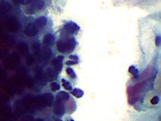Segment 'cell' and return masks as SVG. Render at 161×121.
Listing matches in <instances>:
<instances>
[{"mask_svg":"<svg viewBox=\"0 0 161 121\" xmlns=\"http://www.w3.org/2000/svg\"><path fill=\"white\" fill-rule=\"evenodd\" d=\"M32 0H19V3L22 5H27L30 4Z\"/></svg>","mask_w":161,"mask_h":121,"instance_id":"f1b7e54d","label":"cell"},{"mask_svg":"<svg viewBox=\"0 0 161 121\" xmlns=\"http://www.w3.org/2000/svg\"><path fill=\"white\" fill-rule=\"evenodd\" d=\"M64 28L65 32L70 34L76 33L80 30V27L76 23L73 21H70L66 23Z\"/></svg>","mask_w":161,"mask_h":121,"instance_id":"5b68a950","label":"cell"},{"mask_svg":"<svg viewBox=\"0 0 161 121\" xmlns=\"http://www.w3.org/2000/svg\"><path fill=\"white\" fill-rule=\"evenodd\" d=\"M19 60L20 57L18 53L16 52H13L5 60L4 66L6 69L9 70H12L16 67Z\"/></svg>","mask_w":161,"mask_h":121,"instance_id":"7a4b0ae2","label":"cell"},{"mask_svg":"<svg viewBox=\"0 0 161 121\" xmlns=\"http://www.w3.org/2000/svg\"><path fill=\"white\" fill-rule=\"evenodd\" d=\"M16 48H17L18 50L22 54H25L28 51V46L27 44L24 41L19 42L17 44Z\"/></svg>","mask_w":161,"mask_h":121,"instance_id":"4fadbf2b","label":"cell"},{"mask_svg":"<svg viewBox=\"0 0 161 121\" xmlns=\"http://www.w3.org/2000/svg\"><path fill=\"white\" fill-rule=\"evenodd\" d=\"M53 113L55 115L62 117L66 113V107L65 105V103L55 101V105L53 108Z\"/></svg>","mask_w":161,"mask_h":121,"instance_id":"277c9868","label":"cell"},{"mask_svg":"<svg viewBox=\"0 0 161 121\" xmlns=\"http://www.w3.org/2000/svg\"><path fill=\"white\" fill-rule=\"evenodd\" d=\"M56 121H62L61 119H57Z\"/></svg>","mask_w":161,"mask_h":121,"instance_id":"8d00e7d4","label":"cell"},{"mask_svg":"<svg viewBox=\"0 0 161 121\" xmlns=\"http://www.w3.org/2000/svg\"><path fill=\"white\" fill-rule=\"evenodd\" d=\"M70 99V96L68 93L64 91H61L58 93L56 97V101L65 103L66 102L68 101Z\"/></svg>","mask_w":161,"mask_h":121,"instance_id":"30bf717a","label":"cell"},{"mask_svg":"<svg viewBox=\"0 0 161 121\" xmlns=\"http://www.w3.org/2000/svg\"><path fill=\"white\" fill-rule=\"evenodd\" d=\"M47 23V19L45 17H40L35 21L34 25L36 27L43 28L44 27Z\"/></svg>","mask_w":161,"mask_h":121,"instance_id":"2e32d148","label":"cell"},{"mask_svg":"<svg viewBox=\"0 0 161 121\" xmlns=\"http://www.w3.org/2000/svg\"><path fill=\"white\" fill-rule=\"evenodd\" d=\"M160 38L159 36H158L156 38V44L157 46H159L160 45Z\"/></svg>","mask_w":161,"mask_h":121,"instance_id":"1f68e13d","label":"cell"},{"mask_svg":"<svg viewBox=\"0 0 161 121\" xmlns=\"http://www.w3.org/2000/svg\"><path fill=\"white\" fill-rule=\"evenodd\" d=\"M50 88L51 89L54 91V92H55V91H57L58 90L60 89V85H59V84H58L57 82H52L50 85Z\"/></svg>","mask_w":161,"mask_h":121,"instance_id":"d4e9b609","label":"cell"},{"mask_svg":"<svg viewBox=\"0 0 161 121\" xmlns=\"http://www.w3.org/2000/svg\"><path fill=\"white\" fill-rule=\"evenodd\" d=\"M62 85H63V87L67 90H72V87H71V84L67 81L65 79H62Z\"/></svg>","mask_w":161,"mask_h":121,"instance_id":"603a6c76","label":"cell"},{"mask_svg":"<svg viewBox=\"0 0 161 121\" xmlns=\"http://www.w3.org/2000/svg\"><path fill=\"white\" fill-rule=\"evenodd\" d=\"M44 2L43 0H32L30 5L28 6L34 12L41 10L44 7Z\"/></svg>","mask_w":161,"mask_h":121,"instance_id":"9c48e42d","label":"cell"},{"mask_svg":"<svg viewBox=\"0 0 161 121\" xmlns=\"http://www.w3.org/2000/svg\"><path fill=\"white\" fill-rule=\"evenodd\" d=\"M35 121H43V120L42 119H40V118H37V119H36V120Z\"/></svg>","mask_w":161,"mask_h":121,"instance_id":"836d02e7","label":"cell"},{"mask_svg":"<svg viewBox=\"0 0 161 121\" xmlns=\"http://www.w3.org/2000/svg\"><path fill=\"white\" fill-rule=\"evenodd\" d=\"M77 45L76 40L74 38H68L59 40L57 42V48L61 53L72 52Z\"/></svg>","mask_w":161,"mask_h":121,"instance_id":"6da1fadb","label":"cell"},{"mask_svg":"<svg viewBox=\"0 0 161 121\" xmlns=\"http://www.w3.org/2000/svg\"><path fill=\"white\" fill-rule=\"evenodd\" d=\"M79 62H77V61H75V60H68V61L66 63L67 65H68V66H71V65H74V64H78Z\"/></svg>","mask_w":161,"mask_h":121,"instance_id":"f546056e","label":"cell"},{"mask_svg":"<svg viewBox=\"0 0 161 121\" xmlns=\"http://www.w3.org/2000/svg\"><path fill=\"white\" fill-rule=\"evenodd\" d=\"M129 72L133 76V77L135 79H138L139 77V70L134 66H132L129 67Z\"/></svg>","mask_w":161,"mask_h":121,"instance_id":"ffe728a7","label":"cell"},{"mask_svg":"<svg viewBox=\"0 0 161 121\" xmlns=\"http://www.w3.org/2000/svg\"><path fill=\"white\" fill-rule=\"evenodd\" d=\"M159 101H160V98L159 97L157 96H154L150 101V102L151 104L153 105H156L159 102Z\"/></svg>","mask_w":161,"mask_h":121,"instance_id":"484cf974","label":"cell"},{"mask_svg":"<svg viewBox=\"0 0 161 121\" xmlns=\"http://www.w3.org/2000/svg\"><path fill=\"white\" fill-rule=\"evenodd\" d=\"M67 73L68 75L69 76H70L71 78L74 79V78H76V76H76V73L74 72V71L73 70V69H71V68H70V67H68V68L67 69Z\"/></svg>","mask_w":161,"mask_h":121,"instance_id":"cb8c5ba5","label":"cell"},{"mask_svg":"<svg viewBox=\"0 0 161 121\" xmlns=\"http://www.w3.org/2000/svg\"><path fill=\"white\" fill-rule=\"evenodd\" d=\"M71 94L77 98H80L83 96L84 92L80 88H74L71 92Z\"/></svg>","mask_w":161,"mask_h":121,"instance_id":"44dd1931","label":"cell"},{"mask_svg":"<svg viewBox=\"0 0 161 121\" xmlns=\"http://www.w3.org/2000/svg\"><path fill=\"white\" fill-rule=\"evenodd\" d=\"M69 58L75 60V61H77V62H79V57L77 56L76 55H70L69 56Z\"/></svg>","mask_w":161,"mask_h":121,"instance_id":"4dcf8cb0","label":"cell"},{"mask_svg":"<svg viewBox=\"0 0 161 121\" xmlns=\"http://www.w3.org/2000/svg\"><path fill=\"white\" fill-rule=\"evenodd\" d=\"M24 108L28 111H33L36 108L34 104V97L31 95L25 96L22 101Z\"/></svg>","mask_w":161,"mask_h":121,"instance_id":"3957f363","label":"cell"},{"mask_svg":"<svg viewBox=\"0 0 161 121\" xmlns=\"http://www.w3.org/2000/svg\"><path fill=\"white\" fill-rule=\"evenodd\" d=\"M52 51L50 48L48 47H44L40 51V57H42L43 59L48 60L52 56Z\"/></svg>","mask_w":161,"mask_h":121,"instance_id":"7c38bea8","label":"cell"},{"mask_svg":"<svg viewBox=\"0 0 161 121\" xmlns=\"http://www.w3.org/2000/svg\"><path fill=\"white\" fill-rule=\"evenodd\" d=\"M1 56H2V54H1V52L0 51V58L1 57Z\"/></svg>","mask_w":161,"mask_h":121,"instance_id":"d590c367","label":"cell"},{"mask_svg":"<svg viewBox=\"0 0 161 121\" xmlns=\"http://www.w3.org/2000/svg\"><path fill=\"white\" fill-rule=\"evenodd\" d=\"M12 1L13 2V3H14L16 5H18V4H19V0H12Z\"/></svg>","mask_w":161,"mask_h":121,"instance_id":"d6a6232c","label":"cell"},{"mask_svg":"<svg viewBox=\"0 0 161 121\" xmlns=\"http://www.w3.org/2000/svg\"><path fill=\"white\" fill-rule=\"evenodd\" d=\"M67 121H74V120H73L72 118H69L67 120Z\"/></svg>","mask_w":161,"mask_h":121,"instance_id":"e575fe53","label":"cell"},{"mask_svg":"<svg viewBox=\"0 0 161 121\" xmlns=\"http://www.w3.org/2000/svg\"><path fill=\"white\" fill-rule=\"evenodd\" d=\"M12 10V6L7 2H2L0 3V13L2 15L7 14Z\"/></svg>","mask_w":161,"mask_h":121,"instance_id":"8fae6325","label":"cell"},{"mask_svg":"<svg viewBox=\"0 0 161 121\" xmlns=\"http://www.w3.org/2000/svg\"><path fill=\"white\" fill-rule=\"evenodd\" d=\"M32 48L36 56L40 57V44L39 42H34L32 44Z\"/></svg>","mask_w":161,"mask_h":121,"instance_id":"d6986e66","label":"cell"},{"mask_svg":"<svg viewBox=\"0 0 161 121\" xmlns=\"http://www.w3.org/2000/svg\"><path fill=\"white\" fill-rule=\"evenodd\" d=\"M63 60L64 57L62 56H58L52 60L51 63L54 66V70L56 73H59L61 71L62 67Z\"/></svg>","mask_w":161,"mask_h":121,"instance_id":"8992f818","label":"cell"},{"mask_svg":"<svg viewBox=\"0 0 161 121\" xmlns=\"http://www.w3.org/2000/svg\"><path fill=\"white\" fill-rule=\"evenodd\" d=\"M24 32L28 36H34L37 34V29L34 24L30 23L25 27Z\"/></svg>","mask_w":161,"mask_h":121,"instance_id":"ba28073f","label":"cell"},{"mask_svg":"<svg viewBox=\"0 0 161 121\" xmlns=\"http://www.w3.org/2000/svg\"><path fill=\"white\" fill-rule=\"evenodd\" d=\"M22 121H34V118L31 116H27L23 117Z\"/></svg>","mask_w":161,"mask_h":121,"instance_id":"83f0119b","label":"cell"},{"mask_svg":"<svg viewBox=\"0 0 161 121\" xmlns=\"http://www.w3.org/2000/svg\"><path fill=\"white\" fill-rule=\"evenodd\" d=\"M14 107H15V110L16 113L18 115L22 114L23 108H24V106H23V104H22V102L21 101H19V100L16 101L15 104H14Z\"/></svg>","mask_w":161,"mask_h":121,"instance_id":"e0dca14e","label":"cell"},{"mask_svg":"<svg viewBox=\"0 0 161 121\" xmlns=\"http://www.w3.org/2000/svg\"><path fill=\"white\" fill-rule=\"evenodd\" d=\"M8 101V98L6 95L0 94V103H4Z\"/></svg>","mask_w":161,"mask_h":121,"instance_id":"4316f807","label":"cell"},{"mask_svg":"<svg viewBox=\"0 0 161 121\" xmlns=\"http://www.w3.org/2000/svg\"><path fill=\"white\" fill-rule=\"evenodd\" d=\"M54 42H55V36L51 33L46 35L43 39V42L45 45H51L53 44Z\"/></svg>","mask_w":161,"mask_h":121,"instance_id":"9a60e30c","label":"cell"},{"mask_svg":"<svg viewBox=\"0 0 161 121\" xmlns=\"http://www.w3.org/2000/svg\"><path fill=\"white\" fill-rule=\"evenodd\" d=\"M6 27L7 29L11 31V32H16L17 30H18V29H19V25L18 23V22L14 21V20H12V21H9L6 24Z\"/></svg>","mask_w":161,"mask_h":121,"instance_id":"5bb4252c","label":"cell"},{"mask_svg":"<svg viewBox=\"0 0 161 121\" xmlns=\"http://www.w3.org/2000/svg\"><path fill=\"white\" fill-rule=\"evenodd\" d=\"M34 57L31 54H28L26 57V63L28 66H31L34 64Z\"/></svg>","mask_w":161,"mask_h":121,"instance_id":"7402d4cb","label":"cell"},{"mask_svg":"<svg viewBox=\"0 0 161 121\" xmlns=\"http://www.w3.org/2000/svg\"><path fill=\"white\" fill-rule=\"evenodd\" d=\"M56 72L51 68H48L46 71V76H45V79L48 81H52L56 78Z\"/></svg>","mask_w":161,"mask_h":121,"instance_id":"ac0fdd59","label":"cell"},{"mask_svg":"<svg viewBox=\"0 0 161 121\" xmlns=\"http://www.w3.org/2000/svg\"><path fill=\"white\" fill-rule=\"evenodd\" d=\"M40 98L43 105L51 107L53 104L54 97L51 93H43L40 96Z\"/></svg>","mask_w":161,"mask_h":121,"instance_id":"52a82bcc","label":"cell"}]
</instances>
